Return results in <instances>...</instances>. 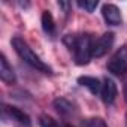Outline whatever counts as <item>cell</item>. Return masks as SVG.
<instances>
[{
  "mask_svg": "<svg viewBox=\"0 0 127 127\" xmlns=\"http://www.w3.org/2000/svg\"><path fill=\"white\" fill-rule=\"evenodd\" d=\"M64 43L73 49L75 52V63L78 66L88 64L93 57V42L90 34H81V36H72L67 34L64 37Z\"/></svg>",
  "mask_w": 127,
  "mask_h": 127,
  "instance_id": "6da1fadb",
  "label": "cell"
},
{
  "mask_svg": "<svg viewBox=\"0 0 127 127\" xmlns=\"http://www.w3.org/2000/svg\"><path fill=\"white\" fill-rule=\"evenodd\" d=\"M12 46L17 51V54L21 57V60H24V63H27V64L32 66L33 69H36L39 72H43V73H51L52 72L51 67L39 58V55H36L33 52V49L29 46V43L24 39H21L20 36L12 39Z\"/></svg>",
  "mask_w": 127,
  "mask_h": 127,
  "instance_id": "7a4b0ae2",
  "label": "cell"
},
{
  "mask_svg": "<svg viewBox=\"0 0 127 127\" xmlns=\"http://www.w3.org/2000/svg\"><path fill=\"white\" fill-rule=\"evenodd\" d=\"M108 70L115 76H123L127 73V46H121L109 60Z\"/></svg>",
  "mask_w": 127,
  "mask_h": 127,
  "instance_id": "3957f363",
  "label": "cell"
},
{
  "mask_svg": "<svg viewBox=\"0 0 127 127\" xmlns=\"http://www.w3.org/2000/svg\"><path fill=\"white\" fill-rule=\"evenodd\" d=\"M115 42V34L112 32H108L105 34H102L94 43H93V57L96 58H100L103 57L105 54H108V51L112 48Z\"/></svg>",
  "mask_w": 127,
  "mask_h": 127,
  "instance_id": "277c9868",
  "label": "cell"
},
{
  "mask_svg": "<svg viewBox=\"0 0 127 127\" xmlns=\"http://www.w3.org/2000/svg\"><path fill=\"white\" fill-rule=\"evenodd\" d=\"M102 15H103L105 21H106L109 26H118V24H121V12H120V9H118L115 5H112V3L103 5V8H102Z\"/></svg>",
  "mask_w": 127,
  "mask_h": 127,
  "instance_id": "5b68a950",
  "label": "cell"
},
{
  "mask_svg": "<svg viewBox=\"0 0 127 127\" xmlns=\"http://www.w3.org/2000/svg\"><path fill=\"white\" fill-rule=\"evenodd\" d=\"M100 96H102V100L106 105H111V103L115 102V97H117V85H115V82L111 78H105L103 79Z\"/></svg>",
  "mask_w": 127,
  "mask_h": 127,
  "instance_id": "8992f818",
  "label": "cell"
},
{
  "mask_svg": "<svg viewBox=\"0 0 127 127\" xmlns=\"http://www.w3.org/2000/svg\"><path fill=\"white\" fill-rule=\"evenodd\" d=\"M0 78H2V81L6 82V84H14L17 81L15 72L11 67V64L8 63V60H6L5 55L0 57Z\"/></svg>",
  "mask_w": 127,
  "mask_h": 127,
  "instance_id": "52a82bcc",
  "label": "cell"
},
{
  "mask_svg": "<svg viewBox=\"0 0 127 127\" xmlns=\"http://www.w3.org/2000/svg\"><path fill=\"white\" fill-rule=\"evenodd\" d=\"M5 109H6V112L9 114V117H11L12 120H15V121L20 123L21 126L30 127V117H29L24 111H21L20 108H15V106H5Z\"/></svg>",
  "mask_w": 127,
  "mask_h": 127,
  "instance_id": "ba28073f",
  "label": "cell"
},
{
  "mask_svg": "<svg viewBox=\"0 0 127 127\" xmlns=\"http://www.w3.org/2000/svg\"><path fill=\"white\" fill-rule=\"evenodd\" d=\"M78 84L85 87V88H88L90 93H93V94H99L102 91V84L94 76H79L78 78Z\"/></svg>",
  "mask_w": 127,
  "mask_h": 127,
  "instance_id": "9c48e42d",
  "label": "cell"
},
{
  "mask_svg": "<svg viewBox=\"0 0 127 127\" xmlns=\"http://www.w3.org/2000/svg\"><path fill=\"white\" fill-rule=\"evenodd\" d=\"M42 29L46 34H54V30H55V23H54V17L49 11H43L42 14Z\"/></svg>",
  "mask_w": 127,
  "mask_h": 127,
  "instance_id": "30bf717a",
  "label": "cell"
},
{
  "mask_svg": "<svg viewBox=\"0 0 127 127\" xmlns=\"http://www.w3.org/2000/svg\"><path fill=\"white\" fill-rule=\"evenodd\" d=\"M54 108H55L60 114H63V115H69V114L73 112V105H72L69 100L63 99V97L54 100Z\"/></svg>",
  "mask_w": 127,
  "mask_h": 127,
  "instance_id": "8fae6325",
  "label": "cell"
},
{
  "mask_svg": "<svg viewBox=\"0 0 127 127\" xmlns=\"http://www.w3.org/2000/svg\"><path fill=\"white\" fill-rule=\"evenodd\" d=\"M97 5H99L97 0H84V2H78V6L85 9L87 12H93L97 8Z\"/></svg>",
  "mask_w": 127,
  "mask_h": 127,
  "instance_id": "7c38bea8",
  "label": "cell"
},
{
  "mask_svg": "<svg viewBox=\"0 0 127 127\" xmlns=\"http://www.w3.org/2000/svg\"><path fill=\"white\" fill-rule=\"evenodd\" d=\"M39 124H40V127H60V124L48 115H42L39 120Z\"/></svg>",
  "mask_w": 127,
  "mask_h": 127,
  "instance_id": "4fadbf2b",
  "label": "cell"
},
{
  "mask_svg": "<svg viewBox=\"0 0 127 127\" xmlns=\"http://www.w3.org/2000/svg\"><path fill=\"white\" fill-rule=\"evenodd\" d=\"M88 127H108L102 118H91L88 121Z\"/></svg>",
  "mask_w": 127,
  "mask_h": 127,
  "instance_id": "5bb4252c",
  "label": "cell"
},
{
  "mask_svg": "<svg viewBox=\"0 0 127 127\" xmlns=\"http://www.w3.org/2000/svg\"><path fill=\"white\" fill-rule=\"evenodd\" d=\"M124 100L127 102V82H126V85H124Z\"/></svg>",
  "mask_w": 127,
  "mask_h": 127,
  "instance_id": "9a60e30c",
  "label": "cell"
},
{
  "mask_svg": "<svg viewBox=\"0 0 127 127\" xmlns=\"http://www.w3.org/2000/svg\"><path fill=\"white\" fill-rule=\"evenodd\" d=\"M66 127H72V126H69V124H67V126H66Z\"/></svg>",
  "mask_w": 127,
  "mask_h": 127,
  "instance_id": "2e32d148",
  "label": "cell"
},
{
  "mask_svg": "<svg viewBox=\"0 0 127 127\" xmlns=\"http://www.w3.org/2000/svg\"><path fill=\"white\" fill-rule=\"evenodd\" d=\"M126 120H127V114H126Z\"/></svg>",
  "mask_w": 127,
  "mask_h": 127,
  "instance_id": "e0dca14e",
  "label": "cell"
}]
</instances>
